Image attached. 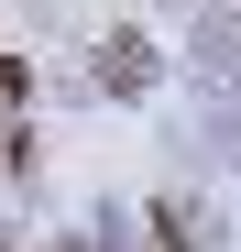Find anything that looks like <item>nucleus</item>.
I'll return each mask as SVG.
<instances>
[{"instance_id": "1", "label": "nucleus", "mask_w": 241, "mask_h": 252, "mask_svg": "<svg viewBox=\"0 0 241 252\" xmlns=\"http://www.w3.org/2000/svg\"><path fill=\"white\" fill-rule=\"evenodd\" d=\"M11 132H22V66H0V154H11Z\"/></svg>"}]
</instances>
